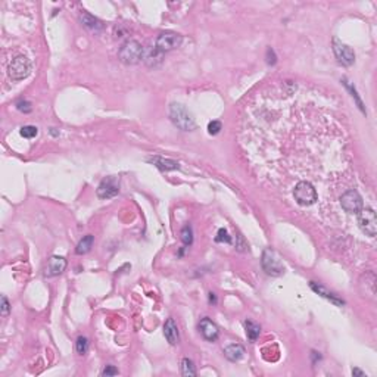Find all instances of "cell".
I'll return each instance as SVG.
<instances>
[{"label": "cell", "instance_id": "1", "mask_svg": "<svg viewBox=\"0 0 377 377\" xmlns=\"http://www.w3.org/2000/svg\"><path fill=\"white\" fill-rule=\"evenodd\" d=\"M170 118L176 127H179L183 131H192L196 128V121L187 108L180 103H173L170 106Z\"/></svg>", "mask_w": 377, "mask_h": 377}, {"label": "cell", "instance_id": "2", "mask_svg": "<svg viewBox=\"0 0 377 377\" xmlns=\"http://www.w3.org/2000/svg\"><path fill=\"white\" fill-rule=\"evenodd\" d=\"M143 53L144 50L137 40H127L118 52V58L127 65H134L143 59Z\"/></svg>", "mask_w": 377, "mask_h": 377}, {"label": "cell", "instance_id": "3", "mask_svg": "<svg viewBox=\"0 0 377 377\" xmlns=\"http://www.w3.org/2000/svg\"><path fill=\"white\" fill-rule=\"evenodd\" d=\"M293 197L296 200V203H299L301 206H309L312 203L317 202L318 199V195H317V190L315 187L309 183V181H299L295 189H293Z\"/></svg>", "mask_w": 377, "mask_h": 377}, {"label": "cell", "instance_id": "4", "mask_svg": "<svg viewBox=\"0 0 377 377\" xmlns=\"http://www.w3.org/2000/svg\"><path fill=\"white\" fill-rule=\"evenodd\" d=\"M31 72V62L27 56L19 55L17 58H14L8 67V74L9 78L14 81H21L24 78H27Z\"/></svg>", "mask_w": 377, "mask_h": 377}, {"label": "cell", "instance_id": "5", "mask_svg": "<svg viewBox=\"0 0 377 377\" xmlns=\"http://www.w3.org/2000/svg\"><path fill=\"white\" fill-rule=\"evenodd\" d=\"M261 262H262L264 271H265L267 274L277 277V276H282V274L285 273V267H283L282 261L279 259V256L276 255V252L271 251V249H265V251H264V253H262V261H261Z\"/></svg>", "mask_w": 377, "mask_h": 377}, {"label": "cell", "instance_id": "6", "mask_svg": "<svg viewBox=\"0 0 377 377\" xmlns=\"http://www.w3.org/2000/svg\"><path fill=\"white\" fill-rule=\"evenodd\" d=\"M358 226H359L362 233H365L370 237H374L377 234L376 212L370 208H362L358 214Z\"/></svg>", "mask_w": 377, "mask_h": 377}, {"label": "cell", "instance_id": "7", "mask_svg": "<svg viewBox=\"0 0 377 377\" xmlns=\"http://www.w3.org/2000/svg\"><path fill=\"white\" fill-rule=\"evenodd\" d=\"M341 205L345 212L358 215L359 211L364 208V202L361 195L357 190H348L341 196Z\"/></svg>", "mask_w": 377, "mask_h": 377}, {"label": "cell", "instance_id": "8", "mask_svg": "<svg viewBox=\"0 0 377 377\" xmlns=\"http://www.w3.org/2000/svg\"><path fill=\"white\" fill-rule=\"evenodd\" d=\"M333 52H335V55H336L338 61H339L342 65H345V67H351V65L355 62V53H354V50H352L348 44L342 43L339 38H333Z\"/></svg>", "mask_w": 377, "mask_h": 377}, {"label": "cell", "instance_id": "9", "mask_svg": "<svg viewBox=\"0 0 377 377\" xmlns=\"http://www.w3.org/2000/svg\"><path fill=\"white\" fill-rule=\"evenodd\" d=\"M181 44V36L177 33H162L159 34V37L156 38V50H159L161 53L164 52H170L176 47H179Z\"/></svg>", "mask_w": 377, "mask_h": 377}, {"label": "cell", "instance_id": "10", "mask_svg": "<svg viewBox=\"0 0 377 377\" xmlns=\"http://www.w3.org/2000/svg\"><path fill=\"white\" fill-rule=\"evenodd\" d=\"M120 192V181L115 177H108L102 180V183L97 187V196L100 199H109L117 196Z\"/></svg>", "mask_w": 377, "mask_h": 377}, {"label": "cell", "instance_id": "11", "mask_svg": "<svg viewBox=\"0 0 377 377\" xmlns=\"http://www.w3.org/2000/svg\"><path fill=\"white\" fill-rule=\"evenodd\" d=\"M199 330H200L202 336H203L208 342H215V341L218 339V335H220V330H218L217 324H215L214 321H211L209 318L200 320V323H199Z\"/></svg>", "mask_w": 377, "mask_h": 377}, {"label": "cell", "instance_id": "12", "mask_svg": "<svg viewBox=\"0 0 377 377\" xmlns=\"http://www.w3.org/2000/svg\"><path fill=\"white\" fill-rule=\"evenodd\" d=\"M65 268H67V259L65 258H62V256H52L49 259V262H47L44 274L47 277H55V276H59L61 273H64Z\"/></svg>", "mask_w": 377, "mask_h": 377}, {"label": "cell", "instance_id": "13", "mask_svg": "<svg viewBox=\"0 0 377 377\" xmlns=\"http://www.w3.org/2000/svg\"><path fill=\"white\" fill-rule=\"evenodd\" d=\"M309 286H311V289H312L315 293H318V295H320V296H323V298H326V299H327V301H330L332 304H335V305H338V306L345 305V302H343L341 298H338L335 293L329 292L324 286H321V285H318V283H315V282H311V283H309Z\"/></svg>", "mask_w": 377, "mask_h": 377}, {"label": "cell", "instance_id": "14", "mask_svg": "<svg viewBox=\"0 0 377 377\" xmlns=\"http://www.w3.org/2000/svg\"><path fill=\"white\" fill-rule=\"evenodd\" d=\"M164 336L170 342V345L179 343V327L176 324L174 318H168L164 324Z\"/></svg>", "mask_w": 377, "mask_h": 377}, {"label": "cell", "instance_id": "15", "mask_svg": "<svg viewBox=\"0 0 377 377\" xmlns=\"http://www.w3.org/2000/svg\"><path fill=\"white\" fill-rule=\"evenodd\" d=\"M149 162H152L155 167H158L159 170H162V171H171V170H179L180 168V164L176 162V161L165 159V158H161V156L149 158Z\"/></svg>", "mask_w": 377, "mask_h": 377}, {"label": "cell", "instance_id": "16", "mask_svg": "<svg viewBox=\"0 0 377 377\" xmlns=\"http://www.w3.org/2000/svg\"><path fill=\"white\" fill-rule=\"evenodd\" d=\"M224 355H226V358H227L229 361L236 362V361H239V359L243 358V355H245V348H243L242 345H239V343H232V345L226 346Z\"/></svg>", "mask_w": 377, "mask_h": 377}, {"label": "cell", "instance_id": "17", "mask_svg": "<svg viewBox=\"0 0 377 377\" xmlns=\"http://www.w3.org/2000/svg\"><path fill=\"white\" fill-rule=\"evenodd\" d=\"M80 21H81V24H83L86 28H89V30H91V31H100V30L103 28V24H102L97 18H94L93 15H90V14H87V12H84V14L80 15Z\"/></svg>", "mask_w": 377, "mask_h": 377}, {"label": "cell", "instance_id": "18", "mask_svg": "<svg viewBox=\"0 0 377 377\" xmlns=\"http://www.w3.org/2000/svg\"><path fill=\"white\" fill-rule=\"evenodd\" d=\"M245 329H246V336L251 342H255L258 338H259V333H261V327L258 324H255L253 321H249L246 320L245 321Z\"/></svg>", "mask_w": 377, "mask_h": 377}, {"label": "cell", "instance_id": "19", "mask_svg": "<svg viewBox=\"0 0 377 377\" xmlns=\"http://www.w3.org/2000/svg\"><path fill=\"white\" fill-rule=\"evenodd\" d=\"M93 240H94V239H93V236H91V234H87L86 237H83V239L78 242L75 252H77L78 255L87 253V252L91 249V246H93Z\"/></svg>", "mask_w": 377, "mask_h": 377}, {"label": "cell", "instance_id": "20", "mask_svg": "<svg viewBox=\"0 0 377 377\" xmlns=\"http://www.w3.org/2000/svg\"><path fill=\"white\" fill-rule=\"evenodd\" d=\"M181 374L183 376H196V368H195L192 359L183 358V361H181Z\"/></svg>", "mask_w": 377, "mask_h": 377}, {"label": "cell", "instance_id": "21", "mask_svg": "<svg viewBox=\"0 0 377 377\" xmlns=\"http://www.w3.org/2000/svg\"><path fill=\"white\" fill-rule=\"evenodd\" d=\"M181 240H183V243L187 245V246L193 243V230H192L190 226L183 227V230H181Z\"/></svg>", "mask_w": 377, "mask_h": 377}, {"label": "cell", "instance_id": "22", "mask_svg": "<svg viewBox=\"0 0 377 377\" xmlns=\"http://www.w3.org/2000/svg\"><path fill=\"white\" fill-rule=\"evenodd\" d=\"M37 134H38V130H37V127H34V126H25V127L21 128V136L25 137V139H33V137H36Z\"/></svg>", "mask_w": 377, "mask_h": 377}, {"label": "cell", "instance_id": "23", "mask_svg": "<svg viewBox=\"0 0 377 377\" xmlns=\"http://www.w3.org/2000/svg\"><path fill=\"white\" fill-rule=\"evenodd\" d=\"M75 348H77V352H78L80 355H84V354L87 352V349H89V341H87V338H83V336L78 338Z\"/></svg>", "mask_w": 377, "mask_h": 377}, {"label": "cell", "instance_id": "24", "mask_svg": "<svg viewBox=\"0 0 377 377\" xmlns=\"http://www.w3.org/2000/svg\"><path fill=\"white\" fill-rule=\"evenodd\" d=\"M215 240H217L218 243H223V242L224 243H232V237H230V234L226 229L218 230V234H217V237H215Z\"/></svg>", "mask_w": 377, "mask_h": 377}, {"label": "cell", "instance_id": "25", "mask_svg": "<svg viewBox=\"0 0 377 377\" xmlns=\"http://www.w3.org/2000/svg\"><path fill=\"white\" fill-rule=\"evenodd\" d=\"M221 128H223V124H221L220 121H211V123L208 124V133L212 134V136L218 134V133L221 131Z\"/></svg>", "mask_w": 377, "mask_h": 377}, {"label": "cell", "instance_id": "26", "mask_svg": "<svg viewBox=\"0 0 377 377\" xmlns=\"http://www.w3.org/2000/svg\"><path fill=\"white\" fill-rule=\"evenodd\" d=\"M117 374H118V370H117L115 367H112V365H106L105 370L102 371V376H105V377H108V376H117Z\"/></svg>", "mask_w": 377, "mask_h": 377}, {"label": "cell", "instance_id": "27", "mask_svg": "<svg viewBox=\"0 0 377 377\" xmlns=\"http://www.w3.org/2000/svg\"><path fill=\"white\" fill-rule=\"evenodd\" d=\"M9 309H11L9 301L6 299V296H2V315L6 317L9 314Z\"/></svg>", "mask_w": 377, "mask_h": 377}, {"label": "cell", "instance_id": "28", "mask_svg": "<svg viewBox=\"0 0 377 377\" xmlns=\"http://www.w3.org/2000/svg\"><path fill=\"white\" fill-rule=\"evenodd\" d=\"M17 106H18V109L22 111V112H31V105L28 102H25V100L24 102H18Z\"/></svg>", "mask_w": 377, "mask_h": 377}, {"label": "cell", "instance_id": "29", "mask_svg": "<svg viewBox=\"0 0 377 377\" xmlns=\"http://www.w3.org/2000/svg\"><path fill=\"white\" fill-rule=\"evenodd\" d=\"M267 55H268V58H271L270 61H268V64L274 65V64H276V55H274V52H273L271 49H268V50H267Z\"/></svg>", "mask_w": 377, "mask_h": 377}, {"label": "cell", "instance_id": "30", "mask_svg": "<svg viewBox=\"0 0 377 377\" xmlns=\"http://www.w3.org/2000/svg\"><path fill=\"white\" fill-rule=\"evenodd\" d=\"M352 376H359V377H364V376H365V373H364V371H361L359 368H354V370H352Z\"/></svg>", "mask_w": 377, "mask_h": 377}, {"label": "cell", "instance_id": "31", "mask_svg": "<svg viewBox=\"0 0 377 377\" xmlns=\"http://www.w3.org/2000/svg\"><path fill=\"white\" fill-rule=\"evenodd\" d=\"M209 302L211 304H217V298H215L214 293H209Z\"/></svg>", "mask_w": 377, "mask_h": 377}]
</instances>
